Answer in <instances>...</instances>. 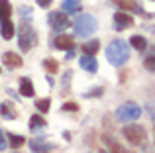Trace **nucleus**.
Returning a JSON list of instances; mask_svg holds the SVG:
<instances>
[{
	"mask_svg": "<svg viewBox=\"0 0 155 153\" xmlns=\"http://www.w3.org/2000/svg\"><path fill=\"white\" fill-rule=\"evenodd\" d=\"M35 31H34V28L30 26L28 22H24L22 26H20V35H18V43H20V49L22 51H28V49H31V47L35 45Z\"/></svg>",
	"mask_w": 155,
	"mask_h": 153,
	"instance_id": "39448f33",
	"label": "nucleus"
},
{
	"mask_svg": "<svg viewBox=\"0 0 155 153\" xmlns=\"http://www.w3.org/2000/svg\"><path fill=\"white\" fill-rule=\"evenodd\" d=\"M20 94H22V96H34L35 94L34 84H31V80L28 79V76L20 79Z\"/></svg>",
	"mask_w": 155,
	"mask_h": 153,
	"instance_id": "4468645a",
	"label": "nucleus"
},
{
	"mask_svg": "<svg viewBox=\"0 0 155 153\" xmlns=\"http://www.w3.org/2000/svg\"><path fill=\"white\" fill-rule=\"evenodd\" d=\"M63 110L65 112H77L79 110V104L77 102H67V104H63Z\"/></svg>",
	"mask_w": 155,
	"mask_h": 153,
	"instance_id": "a878e982",
	"label": "nucleus"
},
{
	"mask_svg": "<svg viewBox=\"0 0 155 153\" xmlns=\"http://www.w3.org/2000/svg\"><path fill=\"white\" fill-rule=\"evenodd\" d=\"M8 142H10V145H12V147H16V149H18V147H22L24 143H26V139H24L22 135H14V134H8Z\"/></svg>",
	"mask_w": 155,
	"mask_h": 153,
	"instance_id": "4be33fe9",
	"label": "nucleus"
},
{
	"mask_svg": "<svg viewBox=\"0 0 155 153\" xmlns=\"http://www.w3.org/2000/svg\"><path fill=\"white\" fill-rule=\"evenodd\" d=\"M98 47H100V41H98V39H92V41H87L83 45V51L87 55H94L96 51H98Z\"/></svg>",
	"mask_w": 155,
	"mask_h": 153,
	"instance_id": "a211bd4d",
	"label": "nucleus"
},
{
	"mask_svg": "<svg viewBox=\"0 0 155 153\" xmlns=\"http://www.w3.org/2000/svg\"><path fill=\"white\" fill-rule=\"evenodd\" d=\"M0 114H2L4 120H16V112H14V108H10V104H2L0 106Z\"/></svg>",
	"mask_w": 155,
	"mask_h": 153,
	"instance_id": "aec40b11",
	"label": "nucleus"
},
{
	"mask_svg": "<svg viewBox=\"0 0 155 153\" xmlns=\"http://www.w3.org/2000/svg\"><path fill=\"white\" fill-rule=\"evenodd\" d=\"M81 0H63V12L65 14H79L81 12Z\"/></svg>",
	"mask_w": 155,
	"mask_h": 153,
	"instance_id": "ddd939ff",
	"label": "nucleus"
},
{
	"mask_svg": "<svg viewBox=\"0 0 155 153\" xmlns=\"http://www.w3.org/2000/svg\"><path fill=\"white\" fill-rule=\"evenodd\" d=\"M12 16V4L8 0H0V20L10 18Z\"/></svg>",
	"mask_w": 155,
	"mask_h": 153,
	"instance_id": "6ab92c4d",
	"label": "nucleus"
},
{
	"mask_svg": "<svg viewBox=\"0 0 155 153\" xmlns=\"http://www.w3.org/2000/svg\"><path fill=\"white\" fill-rule=\"evenodd\" d=\"M73 28H75V34L79 35V37H88L91 34L96 31L98 22L88 14H79L75 18V22H73Z\"/></svg>",
	"mask_w": 155,
	"mask_h": 153,
	"instance_id": "f03ea898",
	"label": "nucleus"
},
{
	"mask_svg": "<svg viewBox=\"0 0 155 153\" xmlns=\"http://www.w3.org/2000/svg\"><path fill=\"white\" fill-rule=\"evenodd\" d=\"M53 43H55L57 49H65V51L75 49V37H73V35H67V34H59Z\"/></svg>",
	"mask_w": 155,
	"mask_h": 153,
	"instance_id": "6e6552de",
	"label": "nucleus"
},
{
	"mask_svg": "<svg viewBox=\"0 0 155 153\" xmlns=\"http://www.w3.org/2000/svg\"><path fill=\"white\" fill-rule=\"evenodd\" d=\"M130 43H132V47H136L137 51H145L147 49V39H145L143 35H132Z\"/></svg>",
	"mask_w": 155,
	"mask_h": 153,
	"instance_id": "f3484780",
	"label": "nucleus"
},
{
	"mask_svg": "<svg viewBox=\"0 0 155 153\" xmlns=\"http://www.w3.org/2000/svg\"><path fill=\"white\" fill-rule=\"evenodd\" d=\"M47 22H49V26L53 28L55 34H63V31L71 26V20L67 18V14H65V12H59V10L51 12V14L47 16Z\"/></svg>",
	"mask_w": 155,
	"mask_h": 153,
	"instance_id": "423d86ee",
	"label": "nucleus"
},
{
	"mask_svg": "<svg viewBox=\"0 0 155 153\" xmlns=\"http://www.w3.org/2000/svg\"><path fill=\"white\" fill-rule=\"evenodd\" d=\"M30 149H31V151H35V153H45V151H49V149H51V145H43L39 139H35V142H31V143H30Z\"/></svg>",
	"mask_w": 155,
	"mask_h": 153,
	"instance_id": "412c9836",
	"label": "nucleus"
},
{
	"mask_svg": "<svg viewBox=\"0 0 155 153\" xmlns=\"http://www.w3.org/2000/svg\"><path fill=\"white\" fill-rule=\"evenodd\" d=\"M35 2H38L39 8H47V6L51 4V0H35Z\"/></svg>",
	"mask_w": 155,
	"mask_h": 153,
	"instance_id": "cd10ccee",
	"label": "nucleus"
},
{
	"mask_svg": "<svg viewBox=\"0 0 155 153\" xmlns=\"http://www.w3.org/2000/svg\"><path fill=\"white\" fill-rule=\"evenodd\" d=\"M45 126H47V122L43 120V116H39V114L31 116V120H30V130L31 132H39V130H43Z\"/></svg>",
	"mask_w": 155,
	"mask_h": 153,
	"instance_id": "dca6fc26",
	"label": "nucleus"
},
{
	"mask_svg": "<svg viewBox=\"0 0 155 153\" xmlns=\"http://www.w3.org/2000/svg\"><path fill=\"white\" fill-rule=\"evenodd\" d=\"M132 24H134L132 16L126 14L124 10H122V12H116V14H114V28H116L118 31H122V30H126V28H130Z\"/></svg>",
	"mask_w": 155,
	"mask_h": 153,
	"instance_id": "0eeeda50",
	"label": "nucleus"
},
{
	"mask_svg": "<svg viewBox=\"0 0 155 153\" xmlns=\"http://www.w3.org/2000/svg\"><path fill=\"white\" fill-rule=\"evenodd\" d=\"M100 94H102V88H94V90H92V92H88L87 96H100Z\"/></svg>",
	"mask_w": 155,
	"mask_h": 153,
	"instance_id": "c85d7f7f",
	"label": "nucleus"
},
{
	"mask_svg": "<svg viewBox=\"0 0 155 153\" xmlns=\"http://www.w3.org/2000/svg\"><path fill=\"white\" fill-rule=\"evenodd\" d=\"M43 67H45V71L51 73V75L59 71V63H57L55 59H45V61H43Z\"/></svg>",
	"mask_w": 155,
	"mask_h": 153,
	"instance_id": "5701e85b",
	"label": "nucleus"
},
{
	"mask_svg": "<svg viewBox=\"0 0 155 153\" xmlns=\"http://www.w3.org/2000/svg\"><path fill=\"white\" fill-rule=\"evenodd\" d=\"M100 153H108V151H104V149H102V151H100Z\"/></svg>",
	"mask_w": 155,
	"mask_h": 153,
	"instance_id": "c756f323",
	"label": "nucleus"
},
{
	"mask_svg": "<svg viewBox=\"0 0 155 153\" xmlns=\"http://www.w3.org/2000/svg\"><path fill=\"white\" fill-rule=\"evenodd\" d=\"M118 6L122 8V10H132V12H141V6L137 0H116Z\"/></svg>",
	"mask_w": 155,
	"mask_h": 153,
	"instance_id": "2eb2a0df",
	"label": "nucleus"
},
{
	"mask_svg": "<svg viewBox=\"0 0 155 153\" xmlns=\"http://www.w3.org/2000/svg\"><path fill=\"white\" fill-rule=\"evenodd\" d=\"M49 106H51V100L49 98H43V100H35V108H38L41 114H45L47 110H49Z\"/></svg>",
	"mask_w": 155,
	"mask_h": 153,
	"instance_id": "b1692460",
	"label": "nucleus"
},
{
	"mask_svg": "<svg viewBox=\"0 0 155 153\" xmlns=\"http://www.w3.org/2000/svg\"><path fill=\"white\" fill-rule=\"evenodd\" d=\"M2 63L6 67H10V69H20L22 67V57H20L18 53H14V51H6V53H2Z\"/></svg>",
	"mask_w": 155,
	"mask_h": 153,
	"instance_id": "1a4fd4ad",
	"label": "nucleus"
},
{
	"mask_svg": "<svg viewBox=\"0 0 155 153\" xmlns=\"http://www.w3.org/2000/svg\"><path fill=\"white\" fill-rule=\"evenodd\" d=\"M106 59H108L112 65L122 67L126 61L130 59V47L124 39H114V41L108 43L106 47Z\"/></svg>",
	"mask_w": 155,
	"mask_h": 153,
	"instance_id": "f257e3e1",
	"label": "nucleus"
},
{
	"mask_svg": "<svg viewBox=\"0 0 155 153\" xmlns=\"http://www.w3.org/2000/svg\"><path fill=\"white\" fill-rule=\"evenodd\" d=\"M143 67L147 71H153V73H155V51H153V55H149V57L143 61Z\"/></svg>",
	"mask_w": 155,
	"mask_h": 153,
	"instance_id": "393cba45",
	"label": "nucleus"
},
{
	"mask_svg": "<svg viewBox=\"0 0 155 153\" xmlns=\"http://www.w3.org/2000/svg\"><path fill=\"white\" fill-rule=\"evenodd\" d=\"M102 139H104V143L108 145V149L112 151V153H132V151L124 149V147H122L120 143H118V142H116V139H114L110 134H104V135H102Z\"/></svg>",
	"mask_w": 155,
	"mask_h": 153,
	"instance_id": "9b49d317",
	"label": "nucleus"
},
{
	"mask_svg": "<svg viewBox=\"0 0 155 153\" xmlns=\"http://www.w3.org/2000/svg\"><path fill=\"white\" fill-rule=\"evenodd\" d=\"M122 134H124V138L128 139L132 145H145V142H147V132H145V128L141 126H134V124H130V126H126L124 130H122Z\"/></svg>",
	"mask_w": 155,
	"mask_h": 153,
	"instance_id": "7ed1b4c3",
	"label": "nucleus"
},
{
	"mask_svg": "<svg viewBox=\"0 0 155 153\" xmlns=\"http://www.w3.org/2000/svg\"><path fill=\"white\" fill-rule=\"evenodd\" d=\"M6 147H8V143H6V135H4L2 128H0V151H4Z\"/></svg>",
	"mask_w": 155,
	"mask_h": 153,
	"instance_id": "bb28decb",
	"label": "nucleus"
},
{
	"mask_svg": "<svg viewBox=\"0 0 155 153\" xmlns=\"http://www.w3.org/2000/svg\"><path fill=\"white\" fill-rule=\"evenodd\" d=\"M0 34H2L4 39H12V35H14V24L10 22V18L0 20Z\"/></svg>",
	"mask_w": 155,
	"mask_h": 153,
	"instance_id": "f8f14e48",
	"label": "nucleus"
},
{
	"mask_svg": "<svg viewBox=\"0 0 155 153\" xmlns=\"http://www.w3.org/2000/svg\"><path fill=\"white\" fill-rule=\"evenodd\" d=\"M79 65L83 67L87 73H96V71H98V63H96L94 55H83L81 61H79Z\"/></svg>",
	"mask_w": 155,
	"mask_h": 153,
	"instance_id": "9d476101",
	"label": "nucleus"
},
{
	"mask_svg": "<svg viewBox=\"0 0 155 153\" xmlns=\"http://www.w3.org/2000/svg\"><path fill=\"white\" fill-rule=\"evenodd\" d=\"M116 116L120 122H134V120H137L141 116V108L137 106L136 102H124L120 108L116 110Z\"/></svg>",
	"mask_w": 155,
	"mask_h": 153,
	"instance_id": "20e7f679",
	"label": "nucleus"
}]
</instances>
